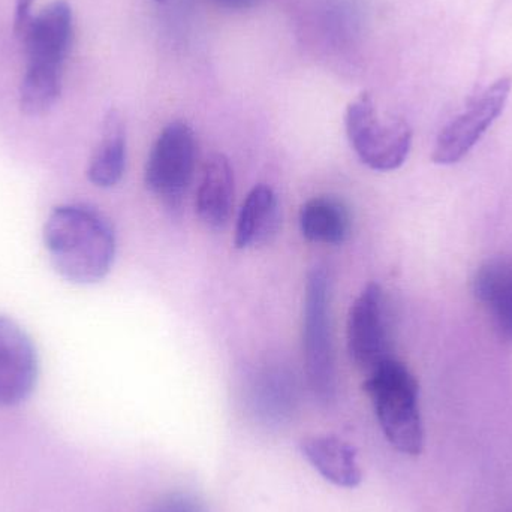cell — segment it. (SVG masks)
Wrapping results in <instances>:
<instances>
[{
  "mask_svg": "<svg viewBox=\"0 0 512 512\" xmlns=\"http://www.w3.org/2000/svg\"><path fill=\"white\" fill-rule=\"evenodd\" d=\"M44 245L54 270L77 285L104 279L116 258L110 221L86 204L56 207L44 227Z\"/></svg>",
  "mask_w": 512,
  "mask_h": 512,
  "instance_id": "obj_1",
  "label": "cell"
},
{
  "mask_svg": "<svg viewBox=\"0 0 512 512\" xmlns=\"http://www.w3.org/2000/svg\"><path fill=\"white\" fill-rule=\"evenodd\" d=\"M26 71L20 86V107L27 116H42L56 104L62 68L72 39V12L56 0L24 24Z\"/></svg>",
  "mask_w": 512,
  "mask_h": 512,
  "instance_id": "obj_2",
  "label": "cell"
},
{
  "mask_svg": "<svg viewBox=\"0 0 512 512\" xmlns=\"http://www.w3.org/2000/svg\"><path fill=\"white\" fill-rule=\"evenodd\" d=\"M364 391L372 400L382 432L400 453L418 456L424 447V429L418 408V382L408 367L388 358L367 373Z\"/></svg>",
  "mask_w": 512,
  "mask_h": 512,
  "instance_id": "obj_3",
  "label": "cell"
},
{
  "mask_svg": "<svg viewBox=\"0 0 512 512\" xmlns=\"http://www.w3.org/2000/svg\"><path fill=\"white\" fill-rule=\"evenodd\" d=\"M330 297V274L316 265L307 274L304 289L303 354L310 390L322 403L333 402L337 388Z\"/></svg>",
  "mask_w": 512,
  "mask_h": 512,
  "instance_id": "obj_4",
  "label": "cell"
},
{
  "mask_svg": "<svg viewBox=\"0 0 512 512\" xmlns=\"http://www.w3.org/2000/svg\"><path fill=\"white\" fill-rule=\"evenodd\" d=\"M346 137L355 155L373 171H394L408 159L412 131L405 120L382 117L369 93H361L346 108Z\"/></svg>",
  "mask_w": 512,
  "mask_h": 512,
  "instance_id": "obj_5",
  "label": "cell"
},
{
  "mask_svg": "<svg viewBox=\"0 0 512 512\" xmlns=\"http://www.w3.org/2000/svg\"><path fill=\"white\" fill-rule=\"evenodd\" d=\"M197 158V137L191 126L179 120L165 126L147 158V189L168 206H177L194 179Z\"/></svg>",
  "mask_w": 512,
  "mask_h": 512,
  "instance_id": "obj_6",
  "label": "cell"
},
{
  "mask_svg": "<svg viewBox=\"0 0 512 512\" xmlns=\"http://www.w3.org/2000/svg\"><path fill=\"white\" fill-rule=\"evenodd\" d=\"M346 345L349 357L366 375L393 357L384 289L379 283H367L351 304L346 322Z\"/></svg>",
  "mask_w": 512,
  "mask_h": 512,
  "instance_id": "obj_7",
  "label": "cell"
},
{
  "mask_svg": "<svg viewBox=\"0 0 512 512\" xmlns=\"http://www.w3.org/2000/svg\"><path fill=\"white\" fill-rule=\"evenodd\" d=\"M510 92L511 81L501 78L472 99L468 108L442 129L436 141L433 161L441 165L462 161L501 116Z\"/></svg>",
  "mask_w": 512,
  "mask_h": 512,
  "instance_id": "obj_8",
  "label": "cell"
},
{
  "mask_svg": "<svg viewBox=\"0 0 512 512\" xmlns=\"http://www.w3.org/2000/svg\"><path fill=\"white\" fill-rule=\"evenodd\" d=\"M38 379V357L26 331L0 316V406L29 399Z\"/></svg>",
  "mask_w": 512,
  "mask_h": 512,
  "instance_id": "obj_9",
  "label": "cell"
},
{
  "mask_svg": "<svg viewBox=\"0 0 512 512\" xmlns=\"http://www.w3.org/2000/svg\"><path fill=\"white\" fill-rule=\"evenodd\" d=\"M234 206V171L230 159L213 153L204 165L197 192V213L213 230L224 228L230 221Z\"/></svg>",
  "mask_w": 512,
  "mask_h": 512,
  "instance_id": "obj_10",
  "label": "cell"
},
{
  "mask_svg": "<svg viewBox=\"0 0 512 512\" xmlns=\"http://www.w3.org/2000/svg\"><path fill=\"white\" fill-rule=\"evenodd\" d=\"M280 227V206L276 192L258 185L249 192L240 209L234 245L237 249H255L267 245Z\"/></svg>",
  "mask_w": 512,
  "mask_h": 512,
  "instance_id": "obj_11",
  "label": "cell"
},
{
  "mask_svg": "<svg viewBox=\"0 0 512 512\" xmlns=\"http://www.w3.org/2000/svg\"><path fill=\"white\" fill-rule=\"evenodd\" d=\"M474 291L502 336L512 340V259L496 256L481 265Z\"/></svg>",
  "mask_w": 512,
  "mask_h": 512,
  "instance_id": "obj_12",
  "label": "cell"
},
{
  "mask_svg": "<svg viewBox=\"0 0 512 512\" xmlns=\"http://www.w3.org/2000/svg\"><path fill=\"white\" fill-rule=\"evenodd\" d=\"M307 462L334 486L355 489L363 480L357 453L336 436H313L301 444Z\"/></svg>",
  "mask_w": 512,
  "mask_h": 512,
  "instance_id": "obj_13",
  "label": "cell"
},
{
  "mask_svg": "<svg viewBox=\"0 0 512 512\" xmlns=\"http://www.w3.org/2000/svg\"><path fill=\"white\" fill-rule=\"evenodd\" d=\"M298 224L304 239L316 245H343L351 233L348 207L334 197L310 198L301 206Z\"/></svg>",
  "mask_w": 512,
  "mask_h": 512,
  "instance_id": "obj_14",
  "label": "cell"
},
{
  "mask_svg": "<svg viewBox=\"0 0 512 512\" xmlns=\"http://www.w3.org/2000/svg\"><path fill=\"white\" fill-rule=\"evenodd\" d=\"M126 168V129L117 111H110L102 126L101 140L90 158L87 177L98 188H113Z\"/></svg>",
  "mask_w": 512,
  "mask_h": 512,
  "instance_id": "obj_15",
  "label": "cell"
},
{
  "mask_svg": "<svg viewBox=\"0 0 512 512\" xmlns=\"http://www.w3.org/2000/svg\"><path fill=\"white\" fill-rule=\"evenodd\" d=\"M150 512H203L200 505L185 496H171L159 502Z\"/></svg>",
  "mask_w": 512,
  "mask_h": 512,
  "instance_id": "obj_16",
  "label": "cell"
},
{
  "mask_svg": "<svg viewBox=\"0 0 512 512\" xmlns=\"http://www.w3.org/2000/svg\"><path fill=\"white\" fill-rule=\"evenodd\" d=\"M32 2L33 0H17V26L24 27L26 24Z\"/></svg>",
  "mask_w": 512,
  "mask_h": 512,
  "instance_id": "obj_17",
  "label": "cell"
},
{
  "mask_svg": "<svg viewBox=\"0 0 512 512\" xmlns=\"http://www.w3.org/2000/svg\"><path fill=\"white\" fill-rule=\"evenodd\" d=\"M221 5L228 6V8L242 9L254 5L255 0H216Z\"/></svg>",
  "mask_w": 512,
  "mask_h": 512,
  "instance_id": "obj_18",
  "label": "cell"
}]
</instances>
